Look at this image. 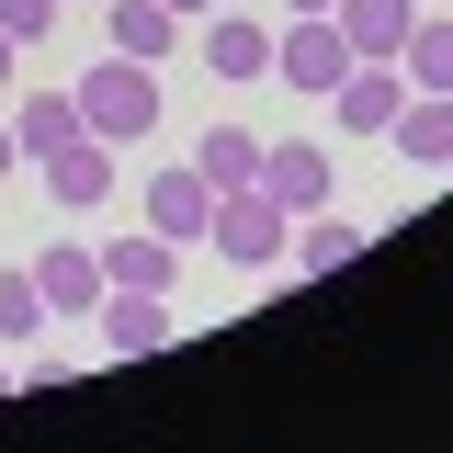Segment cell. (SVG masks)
<instances>
[{
	"instance_id": "15",
	"label": "cell",
	"mask_w": 453,
	"mask_h": 453,
	"mask_svg": "<svg viewBox=\"0 0 453 453\" xmlns=\"http://www.w3.org/2000/svg\"><path fill=\"white\" fill-rule=\"evenodd\" d=\"M68 136H80V91H23V103H12V148H23V159H46Z\"/></svg>"
},
{
	"instance_id": "21",
	"label": "cell",
	"mask_w": 453,
	"mask_h": 453,
	"mask_svg": "<svg viewBox=\"0 0 453 453\" xmlns=\"http://www.w3.org/2000/svg\"><path fill=\"white\" fill-rule=\"evenodd\" d=\"M12 170H23V148H12V113H0V181H12Z\"/></svg>"
},
{
	"instance_id": "26",
	"label": "cell",
	"mask_w": 453,
	"mask_h": 453,
	"mask_svg": "<svg viewBox=\"0 0 453 453\" xmlns=\"http://www.w3.org/2000/svg\"><path fill=\"white\" fill-rule=\"evenodd\" d=\"M419 12H431V0H419Z\"/></svg>"
},
{
	"instance_id": "8",
	"label": "cell",
	"mask_w": 453,
	"mask_h": 453,
	"mask_svg": "<svg viewBox=\"0 0 453 453\" xmlns=\"http://www.w3.org/2000/svg\"><path fill=\"white\" fill-rule=\"evenodd\" d=\"M386 148H396L408 170H453V91H408L396 125H386Z\"/></svg>"
},
{
	"instance_id": "4",
	"label": "cell",
	"mask_w": 453,
	"mask_h": 453,
	"mask_svg": "<svg viewBox=\"0 0 453 453\" xmlns=\"http://www.w3.org/2000/svg\"><path fill=\"white\" fill-rule=\"evenodd\" d=\"M261 193H273L283 216H318L340 181H329V148L318 136H283V148H261Z\"/></svg>"
},
{
	"instance_id": "16",
	"label": "cell",
	"mask_w": 453,
	"mask_h": 453,
	"mask_svg": "<svg viewBox=\"0 0 453 453\" xmlns=\"http://www.w3.org/2000/svg\"><path fill=\"white\" fill-rule=\"evenodd\" d=\"M351 250H363V226L340 216V204H318V216H295V238H283V261H295V273H340Z\"/></svg>"
},
{
	"instance_id": "7",
	"label": "cell",
	"mask_w": 453,
	"mask_h": 453,
	"mask_svg": "<svg viewBox=\"0 0 453 453\" xmlns=\"http://www.w3.org/2000/svg\"><path fill=\"white\" fill-rule=\"evenodd\" d=\"M91 318H103V351H113V363H136V351H159V340H170V295L103 283V306H91Z\"/></svg>"
},
{
	"instance_id": "17",
	"label": "cell",
	"mask_w": 453,
	"mask_h": 453,
	"mask_svg": "<svg viewBox=\"0 0 453 453\" xmlns=\"http://www.w3.org/2000/svg\"><path fill=\"white\" fill-rule=\"evenodd\" d=\"M396 80H408V91H453V12H419V23H408Z\"/></svg>"
},
{
	"instance_id": "23",
	"label": "cell",
	"mask_w": 453,
	"mask_h": 453,
	"mask_svg": "<svg viewBox=\"0 0 453 453\" xmlns=\"http://www.w3.org/2000/svg\"><path fill=\"white\" fill-rule=\"evenodd\" d=\"M12 57H23V46H12V35H0V91H12Z\"/></svg>"
},
{
	"instance_id": "5",
	"label": "cell",
	"mask_w": 453,
	"mask_h": 453,
	"mask_svg": "<svg viewBox=\"0 0 453 453\" xmlns=\"http://www.w3.org/2000/svg\"><path fill=\"white\" fill-rule=\"evenodd\" d=\"M396 103H408L396 57H351V68H340V91H329V113L351 125V136H386V125H396Z\"/></svg>"
},
{
	"instance_id": "14",
	"label": "cell",
	"mask_w": 453,
	"mask_h": 453,
	"mask_svg": "<svg viewBox=\"0 0 453 453\" xmlns=\"http://www.w3.org/2000/svg\"><path fill=\"white\" fill-rule=\"evenodd\" d=\"M340 35H351V57H396L408 46V23H419V0H329Z\"/></svg>"
},
{
	"instance_id": "24",
	"label": "cell",
	"mask_w": 453,
	"mask_h": 453,
	"mask_svg": "<svg viewBox=\"0 0 453 453\" xmlns=\"http://www.w3.org/2000/svg\"><path fill=\"white\" fill-rule=\"evenodd\" d=\"M283 12H329V0H283Z\"/></svg>"
},
{
	"instance_id": "1",
	"label": "cell",
	"mask_w": 453,
	"mask_h": 453,
	"mask_svg": "<svg viewBox=\"0 0 453 453\" xmlns=\"http://www.w3.org/2000/svg\"><path fill=\"white\" fill-rule=\"evenodd\" d=\"M80 125H91V136H113V148H125V136H148V125H159V68L103 46L91 68H80Z\"/></svg>"
},
{
	"instance_id": "13",
	"label": "cell",
	"mask_w": 453,
	"mask_h": 453,
	"mask_svg": "<svg viewBox=\"0 0 453 453\" xmlns=\"http://www.w3.org/2000/svg\"><path fill=\"white\" fill-rule=\"evenodd\" d=\"M204 216H216V181L204 170H159L148 181V226L159 238H204Z\"/></svg>"
},
{
	"instance_id": "11",
	"label": "cell",
	"mask_w": 453,
	"mask_h": 453,
	"mask_svg": "<svg viewBox=\"0 0 453 453\" xmlns=\"http://www.w3.org/2000/svg\"><path fill=\"white\" fill-rule=\"evenodd\" d=\"M170 35H181V12H170V0H103V46H113V57H148V68H159Z\"/></svg>"
},
{
	"instance_id": "20",
	"label": "cell",
	"mask_w": 453,
	"mask_h": 453,
	"mask_svg": "<svg viewBox=\"0 0 453 453\" xmlns=\"http://www.w3.org/2000/svg\"><path fill=\"white\" fill-rule=\"evenodd\" d=\"M57 12H68V0H0V35H12V46H46Z\"/></svg>"
},
{
	"instance_id": "22",
	"label": "cell",
	"mask_w": 453,
	"mask_h": 453,
	"mask_svg": "<svg viewBox=\"0 0 453 453\" xmlns=\"http://www.w3.org/2000/svg\"><path fill=\"white\" fill-rule=\"evenodd\" d=\"M170 12H181V23H204V12H216V0H170Z\"/></svg>"
},
{
	"instance_id": "19",
	"label": "cell",
	"mask_w": 453,
	"mask_h": 453,
	"mask_svg": "<svg viewBox=\"0 0 453 453\" xmlns=\"http://www.w3.org/2000/svg\"><path fill=\"white\" fill-rule=\"evenodd\" d=\"M35 329H46V295H35L23 261H12V273H0V340H35Z\"/></svg>"
},
{
	"instance_id": "25",
	"label": "cell",
	"mask_w": 453,
	"mask_h": 453,
	"mask_svg": "<svg viewBox=\"0 0 453 453\" xmlns=\"http://www.w3.org/2000/svg\"><path fill=\"white\" fill-rule=\"evenodd\" d=\"M0 396H12V374H0Z\"/></svg>"
},
{
	"instance_id": "6",
	"label": "cell",
	"mask_w": 453,
	"mask_h": 453,
	"mask_svg": "<svg viewBox=\"0 0 453 453\" xmlns=\"http://www.w3.org/2000/svg\"><path fill=\"white\" fill-rule=\"evenodd\" d=\"M35 170H46V193L68 204V216H91V204L113 193V136H91V125H80V136H68V148H46Z\"/></svg>"
},
{
	"instance_id": "18",
	"label": "cell",
	"mask_w": 453,
	"mask_h": 453,
	"mask_svg": "<svg viewBox=\"0 0 453 453\" xmlns=\"http://www.w3.org/2000/svg\"><path fill=\"white\" fill-rule=\"evenodd\" d=\"M193 170H204V181H261V136H250V125H216V136H204V148H193Z\"/></svg>"
},
{
	"instance_id": "10",
	"label": "cell",
	"mask_w": 453,
	"mask_h": 453,
	"mask_svg": "<svg viewBox=\"0 0 453 453\" xmlns=\"http://www.w3.org/2000/svg\"><path fill=\"white\" fill-rule=\"evenodd\" d=\"M204 68H216V80H273V35H261V23H250V12H204Z\"/></svg>"
},
{
	"instance_id": "3",
	"label": "cell",
	"mask_w": 453,
	"mask_h": 453,
	"mask_svg": "<svg viewBox=\"0 0 453 453\" xmlns=\"http://www.w3.org/2000/svg\"><path fill=\"white\" fill-rule=\"evenodd\" d=\"M340 68H351V35H340V12H295L273 35V80H295L306 103H329L340 91Z\"/></svg>"
},
{
	"instance_id": "2",
	"label": "cell",
	"mask_w": 453,
	"mask_h": 453,
	"mask_svg": "<svg viewBox=\"0 0 453 453\" xmlns=\"http://www.w3.org/2000/svg\"><path fill=\"white\" fill-rule=\"evenodd\" d=\"M204 238H216L238 273H273V261H283V238H295V216H283L261 181H226V193H216V216H204Z\"/></svg>"
},
{
	"instance_id": "9",
	"label": "cell",
	"mask_w": 453,
	"mask_h": 453,
	"mask_svg": "<svg viewBox=\"0 0 453 453\" xmlns=\"http://www.w3.org/2000/svg\"><path fill=\"white\" fill-rule=\"evenodd\" d=\"M23 273L46 295V318H91V306H103V250H68V238H57L46 261H23Z\"/></svg>"
},
{
	"instance_id": "12",
	"label": "cell",
	"mask_w": 453,
	"mask_h": 453,
	"mask_svg": "<svg viewBox=\"0 0 453 453\" xmlns=\"http://www.w3.org/2000/svg\"><path fill=\"white\" fill-rule=\"evenodd\" d=\"M103 283H136V295H170V283H181V238H159V226L113 238V250H103Z\"/></svg>"
}]
</instances>
